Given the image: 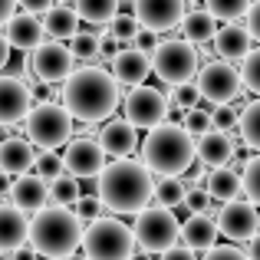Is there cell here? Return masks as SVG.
Segmentation results:
<instances>
[{"label": "cell", "mask_w": 260, "mask_h": 260, "mask_svg": "<svg viewBox=\"0 0 260 260\" xmlns=\"http://www.w3.org/2000/svg\"><path fill=\"white\" fill-rule=\"evenodd\" d=\"M181 208H188V214H208V208H211L208 188H188L184 191V204Z\"/></svg>", "instance_id": "obj_41"}, {"label": "cell", "mask_w": 260, "mask_h": 260, "mask_svg": "<svg viewBox=\"0 0 260 260\" xmlns=\"http://www.w3.org/2000/svg\"><path fill=\"white\" fill-rule=\"evenodd\" d=\"M132 234H135V247L139 250L165 254L168 247H175L181 241V221L175 217V211L155 204V208H145V211L135 214Z\"/></svg>", "instance_id": "obj_7"}, {"label": "cell", "mask_w": 260, "mask_h": 260, "mask_svg": "<svg viewBox=\"0 0 260 260\" xmlns=\"http://www.w3.org/2000/svg\"><path fill=\"white\" fill-rule=\"evenodd\" d=\"M132 13L142 26L165 33L181 23V17L188 13V4L184 0H132Z\"/></svg>", "instance_id": "obj_14"}, {"label": "cell", "mask_w": 260, "mask_h": 260, "mask_svg": "<svg viewBox=\"0 0 260 260\" xmlns=\"http://www.w3.org/2000/svg\"><path fill=\"white\" fill-rule=\"evenodd\" d=\"M0 260H10V254H4V250H0Z\"/></svg>", "instance_id": "obj_55"}, {"label": "cell", "mask_w": 260, "mask_h": 260, "mask_svg": "<svg viewBox=\"0 0 260 260\" xmlns=\"http://www.w3.org/2000/svg\"><path fill=\"white\" fill-rule=\"evenodd\" d=\"M142 165L158 178H181L194 165V139L178 122H161L142 142Z\"/></svg>", "instance_id": "obj_4"}, {"label": "cell", "mask_w": 260, "mask_h": 260, "mask_svg": "<svg viewBox=\"0 0 260 260\" xmlns=\"http://www.w3.org/2000/svg\"><path fill=\"white\" fill-rule=\"evenodd\" d=\"M76 214H79V221H95V217H102V201H99V194L79 198V201H76Z\"/></svg>", "instance_id": "obj_43"}, {"label": "cell", "mask_w": 260, "mask_h": 260, "mask_svg": "<svg viewBox=\"0 0 260 260\" xmlns=\"http://www.w3.org/2000/svg\"><path fill=\"white\" fill-rule=\"evenodd\" d=\"M37 161V152L26 139H0V172L10 175V178H20L26 175Z\"/></svg>", "instance_id": "obj_23"}, {"label": "cell", "mask_w": 260, "mask_h": 260, "mask_svg": "<svg viewBox=\"0 0 260 260\" xmlns=\"http://www.w3.org/2000/svg\"><path fill=\"white\" fill-rule=\"evenodd\" d=\"M198 66H201V56L188 40H165L152 53V73L168 86L191 83L198 76Z\"/></svg>", "instance_id": "obj_8"}, {"label": "cell", "mask_w": 260, "mask_h": 260, "mask_svg": "<svg viewBox=\"0 0 260 260\" xmlns=\"http://www.w3.org/2000/svg\"><path fill=\"white\" fill-rule=\"evenodd\" d=\"M73 56L76 59H83V63L89 66V63H95V59L102 56V43H99V33H89V30H83V33H76L73 37Z\"/></svg>", "instance_id": "obj_33"}, {"label": "cell", "mask_w": 260, "mask_h": 260, "mask_svg": "<svg viewBox=\"0 0 260 260\" xmlns=\"http://www.w3.org/2000/svg\"><path fill=\"white\" fill-rule=\"evenodd\" d=\"M237 119H241V109H234V106H214L211 109V128H217V132H234Z\"/></svg>", "instance_id": "obj_39"}, {"label": "cell", "mask_w": 260, "mask_h": 260, "mask_svg": "<svg viewBox=\"0 0 260 260\" xmlns=\"http://www.w3.org/2000/svg\"><path fill=\"white\" fill-rule=\"evenodd\" d=\"M241 184H244V194H247V201H254L260 208V155L244 161L241 168Z\"/></svg>", "instance_id": "obj_34"}, {"label": "cell", "mask_w": 260, "mask_h": 260, "mask_svg": "<svg viewBox=\"0 0 260 260\" xmlns=\"http://www.w3.org/2000/svg\"><path fill=\"white\" fill-rule=\"evenodd\" d=\"M178 26H181V37L188 40V43H194V46L211 43L214 33H217V20L211 17L208 10H188Z\"/></svg>", "instance_id": "obj_27"}, {"label": "cell", "mask_w": 260, "mask_h": 260, "mask_svg": "<svg viewBox=\"0 0 260 260\" xmlns=\"http://www.w3.org/2000/svg\"><path fill=\"white\" fill-rule=\"evenodd\" d=\"M106 168V152L99 139H70V148L63 152V172L73 178H99Z\"/></svg>", "instance_id": "obj_13"}, {"label": "cell", "mask_w": 260, "mask_h": 260, "mask_svg": "<svg viewBox=\"0 0 260 260\" xmlns=\"http://www.w3.org/2000/svg\"><path fill=\"white\" fill-rule=\"evenodd\" d=\"M0 132H4V125H0ZM0 139H4V135H0Z\"/></svg>", "instance_id": "obj_56"}, {"label": "cell", "mask_w": 260, "mask_h": 260, "mask_svg": "<svg viewBox=\"0 0 260 260\" xmlns=\"http://www.w3.org/2000/svg\"><path fill=\"white\" fill-rule=\"evenodd\" d=\"M33 172L40 178H46V181H53L56 175H63V158L56 152H40L37 161H33Z\"/></svg>", "instance_id": "obj_40"}, {"label": "cell", "mask_w": 260, "mask_h": 260, "mask_svg": "<svg viewBox=\"0 0 260 260\" xmlns=\"http://www.w3.org/2000/svg\"><path fill=\"white\" fill-rule=\"evenodd\" d=\"M204 10L221 23H237L241 17H247L250 0H204Z\"/></svg>", "instance_id": "obj_30"}, {"label": "cell", "mask_w": 260, "mask_h": 260, "mask_svg": "<svg viewBox=\"0 0 260 260\" xmlns=\"http://www.w3.org/2000/svg\"><path fill=\"white\" fill-rule=\"evenodd\" d=\"M26 241H30V217L17 204L0 201V250L10 254V250L23 247Z\"/></svg>", "instance_id": "obj_20"}, {"label": "cell", "mask_w": 260, "mask_h": 260, "mask_svg": "<svg viewBox=\"0 0 260 260\" xmlns=\"http://www.w3.org/2000/svg\"><path fill=\"white\" fill-rule=\"evenodd\" d=\"M63 260H86V254H70V257H63Z\"/></svg>", "instance_id": "obj_54"}, {"label": "cell", "mask_w": 260, "mask_h": 260, "mask_svg": "<svg viewBox=\"0 0 260 260\" xmlns=\"http://www.w3.org/2000/svg\"><path fill=\"white\" fill-rule=\"evenodd\" d=\"M4 37H7V43H10V50H23V53H30V50H37L40 43H43V20L37 17V13H13L10 20L4 23Z\"/></svg>", "instance_id": "obj_18"}, {"label": "cell", "mask_w": 260, "mask_h": 260, "mask_svg": "<svg viewBox=\"0 0 260 260\" xmlns=\"http://www.w3.org/2000/svg\"><path fill=\"white\" fill-rule=\"evenodd\" d=\"M237 155V142L231 139V132H217V128H211V132L198 135L194 139V158L201 161L204 168H224L231 165Z\"/></svg>", "instance_id": "obj_16"}, {"label": "cell", "mask_w": 260, "mask_h": 260, "mask_svg": "<svg viewBox=\"0 0 260 260\" xmlns=\"http://www.w3.org/2000/svg\"><path fill=\"white\" fill-rule=\"evenodd\" d=\"M184 181L181 178H158L155 181V198L152 201H158L161 208H168V211H175V208H181L184 204Z\"/></svg>", "instance_id": "obj_31"}, {"label": "cell", "mask_w": 260, "mask_h": 260, "mask_svg": "<svg viewBox=\"0 0 260 260\" xmlns=\"http://www.w3.org/2000/svg\"><path fill=\"white\" fill-rule=\"evenodd\" d=\"M217 221L214 217H208V214H188V221L181 224V241H184V247L188 250H211L217 244Z\"/></svg>", "instance_id": "obj_24"}, {"label": "cell", "mask_w": 260, "mask_h": 260, "mask_svg": "<svg viewBox=\"0 0 260 260\" xmlns=\"http://www.w3.org/2000/svg\"><path fill=\"white\" fill-rule=\"evenodd\" d=\"M158 260H198V257H194V250L178 247V244H175V247H168L165 254H158Z\"/></svg>", "instance_id": "obj_46"}, {"label": "cell", "mask_w": 260, "mask_h": 260, "mask_svg": "<svg viewBox=\"0 0 260 260\" xmlns=\"http://www.w3.org/2000/svg\"><path fill=\"white\" fill-rule=\"evenodd\" d=\"M128 260H152V254H148V250H135V254L128 257Z\"/></svg>", "instance_id": "obj_53"}, {"label": "cell", "mask_w": 260, "mask_h": 260, "mask_svg": "<svg viewBox=\"0 0 260 260\" xmlns=\"http://www.w3.org/2000/svg\"><path fill=\"white\" fill-rule=\"evenodd\" d=\"M63 106L76 122H106L109 115L119 109V83L112 79V73L99 70V66H79L66 76L63 83Z\"/></svg>", "instance_id": "obj_1"}, {"label": "cell", "mask_w": 260, "mask_h": 260, "mask_svg": "<svg viewBox=\"0 0 260 260\" xmlns=\"http://www.w3.org/2000/svg\"><path fill=\"white\" fill-rule=\"evenodd\" d=\"M139 20H135V13H115L112 20H109V33H112L119 43H132L135 30H139Z\"/></svg>", "instance_id": "obj_36"}, {"label": "cell", "mask_w": 260, "mask_h": 260, "mask_svg": "<svg viewBox=\"0 0 260 260\" xmlns=\"http://www.w3.org/2000/svg\"><path fill=\"white\" fill-rule=\"evenodd\" d=\"M30 247L37 250V257H50V260H63L76 254V247H83L79 214L63 208V204H46L30 221Z\"/></svg>", "instance_id": "obj_3"}, {"label": "cell", "mask_w": 260, "mask_h": 260, "mask_svg": "<svg viewBox=\"0 0 260 260\" xmlns=\"http://www.w3.org/2000/svg\"><path fill=\"white\" fill-rule=\"evenodd\" d=\"M204 260H250L247 257V250H241V247H234V244H221V247H211V250H204Z\"/></svg>", "instance_id": "obj_44"}, {"label": "cell", "mask_w": 260, "mask_h": 260, "mask_svg": "<svg viewBox=\"0 0 260 260\" xmlns=\"http://www.w3.org/2000/svg\"><path fill=\"white\" fill-rule=\"evenodd\" d=\"M10 260H37V250H33V247H26V244H23V247L10 250Z\"/></svg>", "instance_id": "obj_49"}, {"label": "cell", "mask_w": 260, "mask_h": 260, "mask_svg": "<svg viewBox=\"0 0 260 260\" xmlns=\"http://www.w3.org/2000/svg\"><path fill=\"white\" fill-rule=\"evenodd\" d=\"M237 128H241L244 145L254 148V152H260V99H254L250 106H244V109H241Z\"/></svg>", "instance_id": "obj_29"}, {"label": "cell", "mask_w": 260, "mask_h": 260, "mask_svg": "<svg viewBox=\"0 0 260 260\" xmlns=\"http://www.w3.org/2000/svg\"><path fill=\"white\" fill-rule=\"evenodd\" d=\"M43 33H50L53 40H73L79 33V13L76 7L56 4L43 13Z\"/></svg>", "instance_id": "obj_26"}, {"label": "cell", "mask_w": 260, "mask_h": 260, "mask_svg": "<svg viewBox=\"0 0 260 260\" xmlns=\"http://www.w3.org/2000/svg\"><path fill=\"white\" fill-rule=\"evenodd\" d=\"M86 260H128L135 254V234L119 217H95L83 231Z\"/></svg>", "instance_id": "obj_6"}, {"label": "cell", "mask_w": 260, "mask_h": 260, "mask_svg": "<svg viewBox=\"0 0 260 260\" xmlns=\"http://www.w3.org/2000/svg\"><path fill=\"white\" fill-rule=\"evenodd\" d=\"M99 145L106 155H115V158H128V155L139 148V128L128 119H109L99 132Z\"/></svg>", "instance_id": "obj_19"}, {"label": "cell", "mask_w": 260, "mask_h": 260, "mask_svg": "<svg viewBox=\"0 0 260 260\" xmlns=\"http://www.w3.org/2000/svg\"><path fill=\"white\" fill-rule=\"evenodd\" d=\"M184 132L191 135V139H198V135H204V132H211V109H201V106H194V109H188L184 112Z\"/></svg>", "instance_id": "obj_37"}, {"label": "cell", "mask_w": 260, "mask_h": 260, "mask_svg": "<svg viewBox=\"0 0 260 260\" xmlns=\"http://www.w3.org/2000/svg\"><path fill=\"white\" fill-rule=\"evenodd\" d=\"M33 109V95L26 79L17 76H0V125H17L26 119V112Z\"/></svg>", "instance_id": "obj_15"}, {"label": "cell", "mask_w": 260, "mask_h": 260, "mask_svg": "<svg viewBox=\"0 0 260 260\" xmlns=\"http://www.w3.org/2000/svg\"><path fill=\"white\" fill-rule=\"evenodd\" d=\"M204 188H208L211 201H217V204H228V201H234V198H241V194H244L241 172H237V168H231V165H224V168H211L208 178H204Z\"/></svg>", "instance_id": "obj_25"}, {"label": "cell", "mask_w": 260, "mask_h": 260, "mask_svg": "<svg viewBox=\"0 0 260 260\" xmlns=\"http://www.w3.org/2000/svg\"><path fill=\"white\" fill-rule=\"evenodd\" d=\"M217 231H221L228 241H237V244H247L250 237L260 231V211L254 201H241V198H234V201L221 204V211H217Z\"/></svg>", "instance_id": "obj_12"}, {"label": "cell", "mask_w": 260, "mask_h": 260, "mask_svg": "<svg viewBox=\"0 0 260 260\" xmlns=\"http://www.w3.org/2000/svg\"><path fill=\"white\" fill-rule=\"evenodd\" d=\"M7 63H10V43H7V37L0 33V70H4Z\"/></svg>", "instance_id": "obj_51"}, {"label": "cell", "mask_w": 260, "mask_h": 260, "mask_svg": "<svg viewBox=\"0 0 260 260\" xmlns=\"http://www.w3.org/2000/svg\"><path fill=\"white\" fill-rule=\"evenodd\" d=\"M73 7H76L79 20H86V23H109L119 13L122 0H73Z\"/></svg>", "instance_id": "obj_28"}, {"label": "cell", "mask_w": 260, "mask_h": 260, "mask_svg": "<svg viewBox=\"0 0 260 260\" xmlns=\"http://www.w3.org/2000/svg\"><path fill=\"white\" fill-rule=\"evenodd\" d=\"M17 7H23L26 13H46L53 7V0H17Z\"/></svg>", "instance_id": "obj_47"}, {"label": "cell", "mask_w": 260, "mask_h": 260, "mask_svg": "<svg viewBox=\"0 0 260 260\" xmlns=\"http://www.w3.org/2000/svg\"><path fill=\"white\" fill-rule=\"evenodd\" d=\"M10 204H17L23 214H37V211H43L46 204H50V181L46 178H40L37 172H26L20 175L17 181L10 184Z\"/></svg>", "instance_id": "obj_17"}, {"label": "cell", "mask_w": 260, "mask_h": 260, "mask_svg": "<svg viewBox=\"0 0 260 260\" xmlns=\"http://www.w3.org/2000/svg\"><path fill=\"white\" fill-rule=\"evenodd\" d=\"M4 191H10V175L0 172V194H4Z\"/></svg>", "instance_id": "obj_52"}, {"label": "cell", "mask_w": 260, "mask_h": 260, "mask_svg": "<svg viewBox=\"0 0 260 260\" xmlns=\"http://www.w3.org/2000/svg\"><path fill=\"white\" fill-rule=\"evenodd\" d=\"M241 83H244V89L260 95V50H250L241 59Z\"/></svg>", "instance_id": "obj_35"}, {"label": "cell", "mask_w": 260, "mask_h": 260, "mask_svg": "<svg viewBox=\"0 0 260 260\" xmlns=\"http://www.w3.org/2000/svg\"><path fill=\"white\" fill-rule=\"evenodd\" d=\"M50 201L53 204H63V208H70V204L79 201V178L73 175H56L50 181Z\"/></svg>", "instance_id": "obj_32"}, {"label": "cell", "mask_w": 260, "mask_h": 260, "mask_svg": "<svg viewBox=\"0 0 260 260\" xmlns=\"http://www.w3.org/2000/svg\"><path fill=\"white\" fill-rule=\"evenodd\" d=\"M201 99H208L211 106H231L237 102V95L244 92V83H241V70L228 63V59H211L198 70V79H194Z\"/></svg>", "instance_id": "obj_9"}, {"label": "cell", "mask_w": 260, "mask_h": 260, "mask_svg": "<svg viewBox=\"0 0 260 260\" xmlns=\"http://www.w3.org/2000/svg\"><path fill=\"white\" fill-rule=\"evenodd\" d=\"M76 70V56L66 43L59 40H43V43L33 50V76L40 83H50V86H63L66 76Z\"/></svg>", "instance_id": "obj_11"}, {"label": "cell", "mask_w": 260, "mask_h": 260, "mask_svg": "<svg viewBox=\"0 0 260 260\" xmlns=\"http://www.w3.org/2000/svg\"><path fill=\"white\" fill-rule=\"evenodd\" d=\"M247 257H250V260H260V231L247 241Z\"/></svg>", "instance_id": "obj_50"}, {"label": "cell", "mask_w": 260, "mask_h": 260, "mask_svg": "<svg viewBox=\"0 0 260 260\" xmlns=\"http://www.w3.org/2000/svg\"><path fill=\"white\" fill-rule=\"evenodd\" d=\"M172 102L175 109H181V112H188V109L201 106V92H198L194 83H181V86H172Z\"/></svg>", "instance_id": "obj_38"}, {"label": "cell", "mask_w": 260, "mask_h": 260, "mask_svg": "<svg viewBox=\"0 0 260 260\" xmlns=\"http://www.w3.org/2000/svg\"><path fill=\"white\" fill-rule=\"evenodd\" d=\"M152 73V56H145V53H139V50H119L112 56V79L119 86H142L145 83V76Z\"/></svg>", "instance_id": "obj_21"}, {"label": "cell", "mask_w": 260, "mask_h": 260, "mask_svg": "<svg viewBox=\"0 0 260 260\" xmlns=\"http://www.w3.org/2000/svg\"><path fill=\"white\" fill-rule=\"evenodd\" d=\"M244 26H247V33L260 43V0H257V4H250V10H247V23H244Z\"/></svg>", "instance_id": "obj_45"}, {"label": "cell", "mask_w": 260, "mask_h": 260, "mask_svg": "<svg viewBox=\"0 0 260 260\" xmlns=\"http://www.w3.org/2000/svg\"><path fill=\"white\" fill-rule=\"evenodd\" d=\"M17 13V0H0V26Z\"/></svg>", "instance_id": "obj_48"}, {"label": "cell", "mask_w": 260, "mask_h": 260, "mask_svg": "<svg viewBox=\"0 0 260 260\" xmlns=\"http://www.w3.org/2000/svg\"><path fill=\"white\" fill-rule=\"evenodd\" d=\"M158 33L155 30H148V26H139L135 30V37H132V50H139V53H145V56H152L155 50H158Z\"/></svg>", "instance_id": "obj_42"}, {"label": "cell", "mask_w": 260, "mask_h": 260, "mask_svg": "<svg viewBox=\"0 0 260 260\" xmlns=\"http://www.w3.org/2000/svg\"><path fill=\"white\" fill-rule=\"evenodd\" d=\"M122 106H125V119L132 122L135 128H155L172 112L168 95H161L155 86H132Z\"/></svg>", "instance_id": "obj_10"}, {"label": "cell", "mask_w": 260, "mask_h": 260, "mask_svg": "<svg viewBox=\"0 0 260 260\" xmlns=\"http://www.w3.org/2000/svg\"><path fill=\"white\" fill-rule=\"evenodd\" d=\"M73 115L63 102H33V109L23 119V135L33 148L56 152L59 145H70L73 139Z\"/></svg>", "instance_id": "obj_5"}, {"label": "cell", "mask_w": 260, "mask_h": 260, "mask_svg": "<svg viewBox=\"0 0 260 260\" xmlns=\"http://www.w3.org/2000/svg\"><path fill=\"white\" fill-rule=\"evenodd\" d=\"M214 53L221 59H228V63H237V59H244L250 53V46H254V37L247 33V26H241V23H224V26H217V33H214Z\"/></svg>", "instance_id": "obj_22"}, {"label": "cell", "mask_w": 260, "mask_h": 260, "mask_svg": "<svg viewBox=\"0 0 260 260\" xmlns=\"http://www.w3.org/2000/svg\"><path fill=\"white\" fill-rule=\"evenodd\" d=\"M95 194H99L102 208L115 211V214H139L155 198V178L142 161L119 158L109 161L102 175L95 178Z\"/></svg>", "instance_id": "obj_2"}]
</instances>
